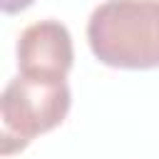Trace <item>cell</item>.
<instances>
[{
    "label": "cell",
    "mask_w": 159,
    "mask_h": 159,
    "mask_svg": "<svg viewBox=\"0 0 159 159\" xmlns=\"http://www.w3.org/2000/svg\"><path fill=\"white\" fill-rule=\"evenodd\" d=\"M35 0H0V7L5 15H15V12H22L32 5Z\"/></svg>",
    "instance_id": "obj_4"
},
{
    "label": "cell",
    "mask_w": 159,
    "mask_h": 159,
    "mask_svg": "<svg viewBox=\"0 0 159 159\" xmlns=\"http://www.w3.org/2000/svg\"><path fill=\"white\" fill-rule=\"evenodd\" d=\"M75 62L70 30L57 20H37L17 37V70L30 77L65 80Z\"/></svg>",
    "instance_id": "obj_3"
},
{
    "label": "cell",
    "mask_w": 159,
    "mask_h": 159,
    "mask_svg": "<svg viewBox=\"0 0 159 159\" xmlns=\"http://www.w3.org/2000/svg\"><path fill=\"white\" fill-rule=\"evenodd\" d=\"M92 55L114 70L159 67V0H104L87 20Z\"/></svg>",
    "instance_id": "obj_1"
},
{
    "label": "cell",
    "mask_w": 159,
    "mask_h": 159,
    "mask_svg": "<svg viewBox=\"0 0 159 159\" xmlns=\"http://www.w3.org/2000/svg\"><path fill=\"white\" fill-rule=\"evenodd\" d=\"M72 94L65 80L12 77L0 97V152H22L37 134L60 127L70 112Z\"/></svg>",
    "instance_id": "obj_2"
}]
</instances>
